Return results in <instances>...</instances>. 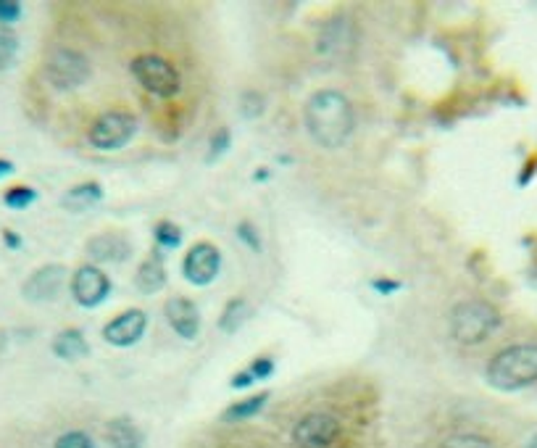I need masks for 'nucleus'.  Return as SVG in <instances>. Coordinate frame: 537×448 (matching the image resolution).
<instances>
[{
    "label": "nucleus",
    "mask_w": 537,
    "mask_h": 448,
    "mask_svg": "<svg viewBox=\"0 0 537 448\" xmlns=\"http://www.w3.org/2000/svg\"><path fill=\"white\" fill-rule=\"evenodd\" d=\"M3 240H5V246H8L11 251H19V248H22V238H19L16 232H11V229H3Z\"/></svg>",
    "instance_id": "32"
},
{
    "label": "nucleus",
    "mask_w": 537,
    "mask_h": 448,
    "mask_svg": "<svg viewBox=\"0 0 537 448\" xmlns=\"http://www.w3.org/2000/svg\"><path fill=\"white\" fill-rule=\"evenodd\" d=\"M134 285H137L140 293H148V296L159 293L163 285H166V267H163V261L159 258V253L148 256V258L137 267V272H134Z\"/></svg>",
    "instance_id": "16"
},
{
    "label": "nucleus",
    "mask_w": 537,
    "mask_h": 448,
    "mask_svg": "<svg viewBox=\"0 0 537 448\" xmlns=\"http://www.w3.org/2000/svg\"><path fill=\"white\" fill-rule=\"evenodd\" d=\"M268 401V393H259V395H250V398H245V401H238V404H232L224 414H221V420L224 422H240L248 420V417H256L264 406H267Z\"/></svg>",
    "instance_id": "19"
},
{
    "label": "nucleus",
    "mask_w": 537,
    "mask_h": 448,
    "mask_svg": "<svg viewBox=\"0 0 537 448\" xmlns=\"http://www.w3.org/2000/svg\"><path fill=\"white\" fill-rule=\"evenodd\" d=\"M54 354L63 362H80L90 354V343H87L82 330L69 327V330H63L54 337Z\"/></svg>",
    "instance_id": "17"
},
{
    "label": "nucleus",
    "mask_w": 537,
    "mask_h": 448,
    "mask_svg": "<svg viewBox=\"0 0 537 448\" xmlns=\"http://www.w3.org/2000/svg\"><path fill=\"white\" fill-rule=\"evenodd\" d=\"M22 11H24V5L19 0H0V24L3 27L16 24L22 19Z\"/></svg>",
    "instance_id": "26"
},
{
    "label": "nucleus",
    "mask_w": 537,
    "mask_h": 448,
    "mask_svg": "<svg viewBox=\"0 0 537 448\" xmlns=\"http://www.w3.org/2000/svg\"><path fill=\"white\" fill-rule=\"evenodd\" d=\"M156 243L163 248H177L182 243V229L174 222H159L156 224Z\"/></svg>",
    "instance_id": "24"
},
{
    "label": "nucleus",
    "mask_w": 537,
    "mask_h": 448,
    "mask_svg": "<svg viewBox=\"0 0 537 448\" xmlns=\"http://www.w3.org/2000/svg\"><path fill=\"white\" fill-rule=\"evenodd\" d=\"M498 327L501 314L487 301H461L451 311V337L461 346H480Z\"/></svg>",
    "instance_id": "3"
},
{
    "label": "nucleus",
    "mask_w": 537,
    "mask_h": 448,
    "mask_svg": "<svg viewBox=\"0 0 537 448\" xmlns=\"http://www.w3.org/2000/svg\"><path fill=\"white\" fill-rule=\"evenodd\" d=\"M130 69H132L134 80L159 98H174L182 87L180 72L174 69V63L163 56H156V54L137 56L130 63Z\"/></svg>",
    "instance_id": "5"
},
{
    "label": "nucleus",
    "mask_w": 537,
    "mask_h": 448,
    "mask_svg": "<svg viewBox=\"0 0 537 448\" xmlns=\"http://www.w3.org/2000/svg\"><path fill=\"white\" fill-rule=\"evenodd\" d=\"M245 319H248V301L245 298H232L224 307L221 317H219V330L221 333H235Z\"/></svg>",
    "instance_id": "20"
},
{
    "label": "nucleus",
    "mask_w": 537,
    "mask_h": 448,
    "mask_svg": "<svg viewBox=\"0 0 537 448\" xmlns=\"http://www.w3.org/2000/svg\"><path fill=\"white\" fill-rule=\"evenodd\" d=\"M306 132L322 148L346 145L356 127V113L350 101L340 90H317L303 109Z\"/></svg>",
    "instance_id": "1"
},
{
    "label": "nucleus",
    "mask_w": 537,
    "mask_h": 448,
    "mask_svg": "<svg viewBox=\"0 0 537 448\" xmlns=\"http://www.w3.org/2000/svg\"><path fill=\"white\" fill-rule=\"evenodd\" d=\"M87 256L95 264H119L132 256V243L119 232H101L87 240Z\"/></svg>",
    "instance_id": "12"
},
{
    "label": "nucleus",
    "mask_w": 537,
    "mask_h": 448,
    "mask_svg": "<svg viewBox=\"0 0 537 448\" xmlns=\"http://www.w3.org/2000/svg\"><path fill=\"white\" fill-rule=\"evenodd\" d=\"M16 171V167L8 161V159H0V180H5V177H11Z\"/></svg>",
    "instance_id": "34"
},
{
    "label": "nucleus",
    "mask_w": 537,
    "mask_h": 448,
    "mask_svg": "<svg viewBox=\"0 0 537 448\" xmlns=\"http://www.w3.org/2000/svg\"><path fill=\"white\" fill-rule=\"evenodd\" d=\"M34 200H37V190H34V188H27V185L8 188V190H5V196H3V203H5L8 209H16V211L29 209Z\"/></svg>",
    "instance_id": "22"
},
{
    "label": "nucleus",
    "mask_w": 537,
    "mask_h": 448,
    "mask_svg": "<svg viewBox=\"0 0 537 448\" xmlns=\"http://www.w3.org/2000/svg\"><path fill=\"white\" fill-rule=\"evenodd\" d=\"M440 448H495V446H493V441H487L484 435H477V433H458V435L445 438Z\"/></svg>",
    "instance_id": "23"
},
{
    "label": "nucleus",
    "mask_w": 537,
    "mask_h": 448,
    "mask_svg": "<svg viewBox=\"0 0 537 448\" xmlns=\"http://www.w3.org/2000/svg\"><path fill=\"white\" fill-rule=\"evenodd\" d=\"M240 112L245 113L248 119H256L259 113L264 112V98H261L259 93H245V95H242Z\"/></svg>",
    "instance_id": "27"
},
{
    "label": "nucleus",
    "mask_w": 537,
    "mask_h": 448,
    "mask_svg": "<svg viewBox=\"0 0 537 448\" xmlns=\"http://www.w3.org/2000/svg\"><path fill=\"white\" fill-rule=\"evenodd\" d=\"M145 327H148V314L140 308H130V311L113 317L103 327V340L116 348H127L145 336Z\"/></svg>",
    "instance_id": "11"
},
{
    "label": "nucleus",
    "mask_w": 537,
    "mask_h": 448,
    "mask_svg": "<svg viewBox=\"0 0 537 448\" xmlns=\"http://www.w3.org/2000/svg\"><path fill=\"white\" fill-rule=\"evenodd\" d=\"M271 372H274V362H271L268 356H259V359L250 365V375H253L256 380H267V377H271Z\"/></svg>",
    "instance_id": "30"
},
{
    "label": "nucleus",
    "mask_w": 537,
    "mask_h": 448,
    "mask_svg": "<svg viewBox=\"0 0 537 448\" xmlns=\"http://www.w3.org/2000/svg\"><path fill=\"white\" fill-rule=\"evenodd\" d=\"M487 383L495 391H522L537 383V343H519L498 351L487 362Z\"/></svg>",
    "instance_id": "2"
},
{
    "label": "nucleus",
    "mask_w": 537,
    "mask_h": 448,
    "mask_svg": "<svg viewBox=\"0 0 537 448\" xmlns=\"http://www.w3.org/2000/svg\"><path fill=\"white\" fill-rule=\"evenodd\" d=\"M221 269V253L211 243H195L182 261V275L190 285L195 287H206L216 280Z\"/></svg>",
    "instance_id": "9"
},
{
    "label": "nucleus",
    "mask_w": 537,
    "mask_h": 448,
    "mask_svg": "<svg viewBox=\"0 0 537 448\" xmlns=\"http://www.w3.org/2000/svg\"><path fill=\"white\" fill-rule=\"evenodd\" d=\"M340 438V422L329 412H311L293 427V443L298 448H329Z\"/></svg>",
    "instance_id": "7"
},
{
    "label": "nucleus",
    "mask_w": 537,
    "mask_h": 448,
    "mask_svg": "<svg viewBox=\"0 0 537 448\" xmlns=\"http://www.w3.org/2000/svg\"><path fill=\"white\" fill-rule=\"evenodd\" d=\"M253 383H256V377L250 375V369H245V372L232 377V388H250Z\"/></svg>",
    "instance_id": "31"
},
{
    "label": "nucleus",
    "mask_w": 537,
    "mask_h": 448,
    "mask_svg": "<svg viewBox=\"0 0 537 448\" xmlns=\"http://www.w3.org/2000/svg\"><path fill=\"white\" fill-rule=\"evenodd\" d=\"M19 58V37L8 27H0V74L8 72Z\"/></svg>",
    "instance_id": "21"
},
{
    "label": "nucleus",
    "mask_w": 537,
    "mask_h": 448,
    "mask_svg": "<svg viewBox=\"0 0 537 448\" xmlns=\"http://www.w3.org/2000/svg\"><path fill=\"white\" fill-rule=\"evenodd\" d=\"M238 238H240L245 246H250L253 251H261V238H259L256 227L250 222H242L240 227H238Z\"/></svg>",
    "instance_id": "28"
},
{
    "label": "nucleus",
    "mask_w": 537,
    "mask_h": 448,
    "mask_svg": "<svg viewBox=\"0 0 537 448\" xmlns=\"http://www.w3.org/2000/svg\"><path fill=\"white\" fill-rule=\"evenodd\" d=\"M229 148V130H219L214 138H211V151H209V159L214 161V159H219L224 151Z\"/></svg>",
    "instance_id": "29"
},
{
    "label": "nucleus",
    "mask_w": 537,
    "mask_h": 448,
    "mask_svg": "<svg viewBox=\"0 0 537 448\" xmlns=\"http://www.w3.org/2000/svg\"><path fill=\"white\" fill-rule=\"evenodd\" d=\"M350 45H353V27L346 16H337L332 19L327 27H324L322 37H319V54L322 56H340V54H348Z\"/></svg>",
    "instance_id": "14"
},
{
    "label": "nucleus",
    "mask_w": 537,
    "mask_h": 448,
    "mask_svg": "<svg viewBox=\"0 0 537 448\" xmlns=\"http://www.w3.org/2000/svg\"><path fill=\"white\" fill-rule=\"evenodd\" d=\"M54 448H95V443H93V438H90L87 433H82V430H69V433H63V435L55 441Z\"/></svg>",
    "instance_id": "25"
},
{
    "label": "nucleus",
    "mask_w": 537,
    "mask_h": 448,
    "mask_svg": "<svg viewBox=\"0 0 537 448\" xmlns=\"http://www.w3.org/2000/svg\"><path fill=\"white\" fill-rule=\"evenodd\" d=\"M101 200H103V188L98 182H82L63 196V209L66 211H87Z\"/></svg>",
    "instance_id": "18"
},
{
    "label": "nucleus",
    "mask_w": 537,
    "mask_h": 448,
    "mask_svg": "<svg viewBox=\"0 0 537 448\" xmlns=\"http://www.w3.org/2000/svg\"><path fill=\"white\" fill-rule=\"evenodd\" d=\"M106 443L111 448H142L145 435L132 420L116 417L106 424Z\"/></svg>",
    "instance_id": "15"
},
{
    "label": "nucleus",
    "mask_w": 537,
    "mask_h": 448,
    "mask_svg": "<svg viewBox=\"0 0 537 448\" xmlns=\"http://www.w3.org/2000/svg\"><path fill=\"white\" fill-rule=\"evenodd\" d=\"M63 282H66V269L61 264H45L29 275L22 287V296L29 304H51L61 296Z\"/></svg>",
    "instance_id": "10"
},
{
    "label": "nucleus",
    "mask_w": 537,
    "mask_h": 448,
    "mask_svg": "<svg viewBox=\"0 0 537 448\" xmlns=\"http://www.w3.org/2000/svg\"><path fill=\"white\" fill-rule=\"evenodd\" d=\"M166 322L171 325V330L185 340H195L198 337V330H200V314H198V307L185 298V296H171L166 301Z\"/></svg>",
    "instance_id": "13"
},
{
    "label": "nucleus",
    "mask_w": 537,
    "mask_h": 448,
    "mask_svg": "<svg viewBox=\"0 0 537 448\" xmlns=\"http://www.w3.org/2000/svg\"><path fill=\"white\" fill-rule=\"evenodd\" d=\"M93 66L74 48H54L45 58V80L61 93H72L90 80Z\"/></svg>",
    "instance_id": "4"
},
{
    "label": "nucleus",
    "mask_w": 537,
    "mask_h": 448,
    "mask_svg": "<svg viewBox=\"0 0 537 448\" xmlns=\"http://www.w3.org/2000/svg\"><path fill=\"white\" fill-rule=\"evenodd\" d=\"M111 293V280L108 275L95 267V264H87V267H80L72 278V298L80 304L82 308H95L101 307Z\"/></svg>",
    "instance_id": "8"
},
{
    "label": "nucleus",
    "mask_w": 537,
    "mask_h": 448,
    "mask_svg": "<svg viewBox=\"0 0 537 448\" xmlns=\"http://www.w3.org/2000/svg\"><path fill=\"white\" fill-rule=\"evenodd\" d=\"M372 287L379 290V293H393V290H398L401 285L398 282H390V280H375L372 282Z\"/></svg>",
    "instance_id": "33"
},
{
    "label": "nucleus",
    "mask_w": 537,
    "mask_h": 448,
    "mask_svg": "<svg viewBox=\"0 0 537 448\" xmlns=\"http://www.w3.org/2000/svg\"><path fill=\"white\" fill-rule=\"evenodd\" d=\"M137 132V119L127 112L101 113L90 127V145L98 151H119L132 141Z\"/></svg>",
    "instance_id": "6"
}]
</instances>
